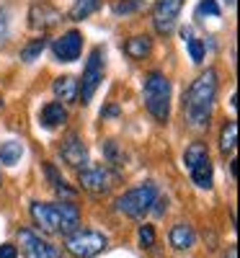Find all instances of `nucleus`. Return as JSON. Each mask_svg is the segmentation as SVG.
Here are the masks:
<instances>
[{
    "instance_id": "5701e85b",
    "label": "nucleus",
    "mask_w": 240,
    "mask_h": 258,
    "mask_svg": "<svg viewBox=\"0 0 240 258\" xmlns=\"http://www.w3.org/2000/svg\"><path fill=\"white\" fill-rule=\"evenodd\" d=\"M47 44H49V41H47V36H39V39H31L29 41V44L24 47V49H21V59H24V62H34L41 52H44L47 49Z\"/></svg>"
},
{
    "instance_id": "4be33fe9",
    "label": "nucleus",
    "mask_w": 240,
    "mask_h": 258,
    "mask_svg": "<svg viewBox=\"0 0 240 258\" xmlns=\"http://www.w3.org/2000/svg\"><path fill=\"white\" fill-rule=\"evenodd\" d=\"M101 6V0H75V6L70 8V18L73 21H83L88 18L91 13H96Z\"/></svg>"
},
{
    "instance_id": "f257e3e1",
    "label": "nucleus",
    "mask_w": 240,
    "mask_h": 258,
    "mask_svg": "<svg viewBox=\"0 0 240 258\" xmlns=\"http://www.w3.org/2000/svg\"><path fill=\"white\" fill-rule=\"evenodd\" d=\"M217 98V70L209 68L199 78L191 83V88L186 93V121L191 129H204L209 126L212 106Z\"/></svg>"
},
{
    "instance_id": "f8f14e48",
    "label": "nucleus",
    "mask_w": 240,
    "mask_h": 258,
    "mask_svg": "<svg viewBox=\"0 0 240 258\" xmlns=\"http://www.w3.org/2000/svg\"><path fill=\"white\" fill-rule=\"evenodd\" d=\"M59 155L70 168H85V163H88V147H85V142L78 135H68V140H62Z\"/></svg>"
},
{
    "instance_id": "9d476101",
    "label": "nucleus",
    "mask_w": 240,
    "mask_h": 258,
    "mask_svg": "<svg viewBox=\"0 0 240 258\" xmlns=\"http://www.w3.org/2000/svg\"><path fill=\"white\" fill-rule=\"evenodd\" d=\"M83 52V34L78 29L65 31L59 39L52 41V54L57 62H75Z\"/></svg>"
},
{
    "instance_id": "f03ea898",
    "label": "nucleus",
    "mask_w": 240,
    "mask_h": 258,
    "mask_svg": "<svg viewBox=\"0 0 240 258\" xmlns=\"http://www.w3.org/2000/svg\"><path fill=\"white\" fill-rule=\"evenodd\" d=\"M31 220L41 232H59L68 238L80 225V209L73 202H54V204L34 202L31 204Z\"/></svg>"
},
{
    "instance_id": "4468645a",
    "label": "nucleus",
    "mask_w": 240,
    "mask_h": 258,
    "mask_svg": "<svg viewBox=\"0 0 240 258\" xmlns=\"http://www.w3.org/2000/svg\"><path fill=\"white\" fill-rule=\"evenodd\" d=\"M39 119H41V124H44L47 129H54V126L68 121V109H65V103H59V101H49L44 109H41Z\"/></svg>"
},
{
    "instance_id": "7c9ffc66",
    "label": "nucleus",
    "mask_w": 240,
    "mask_h": 258,
    "mask_svg": "<svg viewBox=\"0 0 240 258\" xmlns=\"http://www.w3.org/2000/svg\"><path fill=\"white\" fill-rule=\"evenodd\" d=\"M225 258H237V248H230V250H227V255H225Z\"/></svg>"
},
{
    "instance_id": "aec40b11",
    "label": "nucleus",
    "mask_w": 240,
    "mask_h": 258,
    "mask_svg": "<svg viewBox=\"0 0 240 258\" xmlns=\"http://www.w3.org/2000/svg\"><path fill=\"white\" fill-rule=\"evenodd\" d=\"M204 158H209V150H207L204 142H191V145L186 147V153H184V163H186L189 170H191L194 165H199Z\"/></svg>"
},
{
    "instance_id": "b1692460",
    "label": "nucleus",
    "mask_w": 240,
    "mask_h": 258,
    "mask_svg": "<svg viewBox=\"0 0 240 258\" xmlns=\"http://www.w3.org/2000/svg\"><path fill=\"white\" fill-rule=\"evenodd\" d=\"M220 6H217V0H202L199 6H196V18H204V16H209V18H220Z\"/></svg>"
},
{
    "instance_id": "a211bd4d",
    "label": "nucleus",
    "mask_w": 240,
    "mask_h": 258,
    "mask_svg": "<svg viewBox=\"0 0 240 258\" xmlns=\"http://www.w3.org/2000/svg\"><path fill=\"white\" fill-rule=\"evenodd\" d=\"M191 181L199 188H212V160L204 158L199 165L191 168Z\"/></svg>"
},
{
    "instance_id": "dca6fc26",
    "label": "nucleus",
    "mask_w": 240,
    "mask_h": 258,
    "mask_svg": "<svg viewBox=\"0 0 240 258\" xmlns=\"http://www.w3.org/2000/svg\"><path fill=\"white\" fill-rule=\"evenodd\" d=\"M52 88H54V96L59 98V103H73L78 98V80L73 75H59Z\"/></svg>"
},
{
    "instance_id": "ddd939ff",
    "label": "nucleus",
    "mask_w": 240,
    "mask_h": 258,
    "mask_svg": "<svg viewBox=\"0 0 240 258\" xmlns=\"http://www.w3.org/2000/svg\"><path fill=\"white\" fill-rule=\"evenodd\" d=\"M194 243H196V232L191 230V225L178 222L170 227V245L176 250H189V248H194Z\"/></svg>"
},
{
    "instance_id": "2eb2a0df",
    "label": "nucleus",
    "mask_w": 240,
    "mask_h": 258,
    "mask_svg": "<svg viewBox=\"0 0 240 258\" xmlns=\"http://www.w3.org/2000/svg\"><path fill=\"white\" fill-rule=\"evenodd\" d=\"M150 52H152V39H150L147 34H140V36L127 39V44H124V54H127L129 59H145Z\"/></svg>"
},
{
    "instance_id": "cd10ccee",
    "label": "nucleus",
    "mask_w": 240,
    "mask_h": 258,
    "mask_svg": "<svg viewBox=\"0 0 240 258\" xmlns=\"http://www.w3.org/2000/svg\"><path fill=\"white\" fill-rule=\"evenodd\" d=\"M0 258H18V248L13 243H0Z\"/></svg>"
},
{
    "instance_id": "f3484780",
    "label": "nucleus",
    "mask_w": 240,
    "mask_h": 258,
    "mask_svg": "<svg viewBox=\"0 0 240 258\" xmlns=\"http://www.w3.org/2000/svg\"><path fill=\"white\" fill-rule=\"evenodd\" d=\"M21 158H24V145L18 140H6L0 145V163L16 165V163H21Z\"/></svg>"
},
{
    "instance_id": "20e7f679",
    "label": "nucleus",
    "mask_w": 240,
    "mask_h": 258,
    "mask_svg": "<svg viewBox=\"0 0 240 258\" xmlns=\"http://www.w3.org/2000/svg\"><path fill=\"white\" fill-rule=\"evenodd\" d=\"M155 197H158V186L147 181L142 186H135V188L124 191L116 199V209L122 214H127V217H132V220H142L145 212H150L152 204H155Z\"/></svg>"
},
{
    "instance_id": "c756f323",
    "label": "nucleus",
    "mask_w": 240,
    "mask_h": 258,
    "mask_svg": "<svg viewBox=\"0 0 240 258\" xmlns=\"http://www.w3.org/2000/svg\"><path fill=\"white\" fill-rule=\"evenodd\" d=\"M101 116L106 119V116H119V106L116 103H111V106H106V109L101 111Z\"/></svg>"
},
{
    "instance_id": "2f4dec72",
    "label": "nucleus",
    "mask_w": 240,
    "mask_h": 258,
    "mask_svg": "<svg viewBox=\"0 0 240 258\" xmlns=\"http://www.w3.org/2000/svg\"><path fill=\"white\" fill-rule=\"evenodd\" d=\"M227 6H235V0H227Z\"/></svg>"
},
{
    "instance_id": "423d86ee",
    "label": "nucleus",
    "mask_w": 240,
    "mask_h": 258,
    "mask_svg": "<svg viewBox=\"0 0 240 258\" xmlns=\"http://www.w3.org/2000/svg\"><path fill=\"white\" fill-rule=\"evenodd\" d=\"M108 245L106 235L96 232V230H75L65 238V250L75 258H96L98 253H103Z\"/></svg>"
},
{
    "instance_id": "9b49d317",
    "label": "nucleus",
    "mask_w": 240,
    "mask_h": 258,
    "mask_svg": "<svg viewBox=\"0 0 240 258\" xmlns=\"http://www.w3.org/2000/svg\"><path fill=\"white\" fill-rule=\"evenodd\" d=\"M59 21H62V13L49 3H34L29 8V26L36 31H47V29L57 26Z\"/></svg>"
},
{
    "instance_id": "bb28decb",
    "label": "nucleus",
    "mask_w": 240,
    "mask_h": 258,
    "mask_svg": "<svg viewBox=\"0 0 240 258\" xmlns=\"http://www.w3.org/2000/svg\"><path fill=\"white\" fill-rule=\"evenodd\" d=\"M137 8H140V0H122V3L114 6V13L116 16H122V13L127 16V13H135Z\"/></svg>"
},
{
    "instance_id": "1a4fd4ad",
    "label": "nucleus",
    "mask_w": 240,
    "mask_h": 258,
    "mask_svg": "<svg viewBox=\"0 0 240 258\" xmlns=\"http://www.w3.org/2000/svg\"><path fill=\"white\" fill-rule=\"evenodd\" d=\"M184 3H186V0H158V3H155V8H152V26H155V31L160 36L173 34Z\"/></svg>"
},
{
    "instance_id": "a878e982",
    "label": "nucleus",
    "mask_w": 240,
    "mask_h": 258,
    "mask_svg": "<svg viewBox=\"0 0 240 258\" xmlns=\"http://www.w3.org/2000/svg\"><path fill=\"white\" fill-rule=\"evenodd\" d=\"M103 155L108 158V163H114V165H122V160H124V155L119 153V145L114 140H106L103 142Z\"/></svg>"
},
{
    "instance_id": "7ed1b4c3",
    "label": "nucleus",
    "mask_w": 240,
    "mask_h": 258,
    "mask_svg": "<svg viewBox=\"0 0 240 258\" xmlns=\"http://www.w3.org/2000/svg\"><path fill=\"white\" fill-rule=\"evenodd\" d=\"M142 93H145L147 111L158 121H168V116H170V80L163 73H158V70L150 73L145 78Z\"/></svg>"
},
{
    "instance_id": "412c9836",
    "label": "nucleus",
    "mask_w": 240,
    "mask_h": 258,
    "mask_svg": "<svg viewBox=\"0 0 240 258\" xmlns=\"http://www.w3.org/2000/svg\"><path fill=\"white\" fill-rule=\"evenodd\" d=\"M181 36H184L186 47H189L191 59H194L196 64L204 62V41H202V39H194V36H191V29H181Z\"/></svg>"
},
{
    "instance_id": "0eeeda50",
    "label": "nucleus",
    "mask_w": 240,
    "mask_h": 258,
    "mask_svg": "<svg viewBox=\"0 0 240 258\" xmlns=\"http://www.w3.org/2000/svg\"><path fill=\"white\" fill-rule=\"evenodd\" d=\"M114 181H116V176L108 168H103V165H85V168H80V173H78V183L88 194H96V197L111 191Z\"/></svg>"
},
{
    "instance_id": "c85d7f7f",
    "label": "nucleus",
    "mask_w": 240,
    "mask_h": 258,
    "mask_svg": "<svg viewBox=\"0 0 240 258\" xmlns=\"http://www.w3.org/2000/svg\"><path fill=\"white\" fill-rule=\"evenodd\" d=\"M8 36V13L0 8V41Z\"/></svg>"
},
{
    "instance_id": "6ab92c4d",
    "label": "nucleus",
    "mask_w": 240,
    "mask_h": 258,
    "mask_svg": "<svg viewBox=\"0 0 240 258\" xmlns=\"http://www.w3.org/2000/svg\"><path fill=\"white\" fill-rule=\"evenodd\" d=\"M235 140H237V124H235V119H227L225 126H222V132H220V150H222V155H230L235 150Z\"/></svg>"
},
{
    "instance_id": "6e6552de",
    "label": "nucleus",
    "mask_w": 240,
    "mask_h": 258,
    "mask_svg": "<svg viewBox=\"0 0 240 258\" xmlns=\"http://www.w3.org/2000/svg\"><path fill=\"white\" fill-rule=\"evenodd\" d=\"M18 243L26 258H62V250L57 245H52L49 240H44L41 235H36L29 227L18 230Z\"/></svg>"
},
{
    "instance_id": "393cba45",
    "label": "nucleus",
    "mask_w": 240,
    "mask_h": 258,
    "mask_svg": "<svg viewBox=\"0 0 240 258\" xmlns=\"http://www.w3.org/2000/svg\"><path fill=\"white\" fill-rule=\"evenodd\" d=\"M137 240H140V245L142 248H152L155 245V227L152 225H140V230H137Z\"/></svg>"
},
{
    "instance_id": "39448f33",
    "label": "nucleus",
    "mask_w": 240,
    "mask_h": 258,
    "mask_svg": "<svg viewBox=\"0 0 240 258\" xmlns=\"http://www.w3.org/2000/svg\"><path fill=\"white\" fill-rule=\"evenodd\" d=\"M106 59V52L103 47H93L91 54H88V62H85V68H83V78L78 83V98L83 106H88L98 91V85L103 80V62Z\"/></svg>"
}]
</instances>
